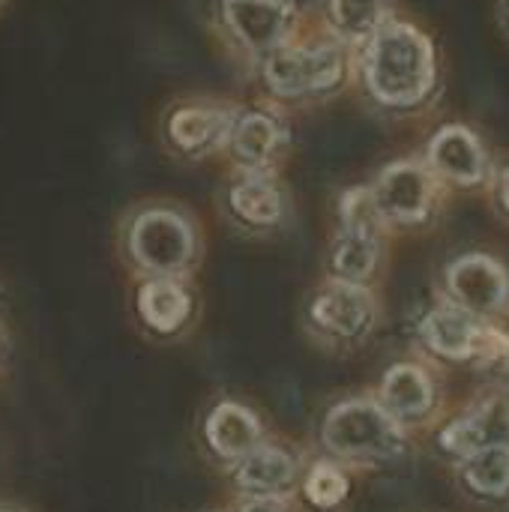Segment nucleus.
<instances>
[{"label":"nucleus","instance_id":"13","mask_svg":"<svg viewBox=\"0 0 509 512\" xmlns=\"http://www.w3.org/2000/svg\"><path fill=\"white\" fill-rule=\"evenodd\" d=\"M132 306L138 321L156 336L183 333L198 315V294L192 279L180 276H144L135 279Z\"/></svg>","mask_w":509,"mask_h":512},{"label":"nucleus","instance_id":"26","mask_svg":"<svg viewBox=\"0 0 509 512\" xmlns=\"http://www.w3.org/2000/svg\"><path fill=\"white\" fill-rule=\"evenodd\" d=\"M501 357L507 360V366H509V333L504 336V345H501Z\"/></svg>","mask_w":509,"mask_h":512},{"label":"nucleus","instance_id":"25","mask_svg":"<svg viewBox=\"0 0 509 512\" xmlns=\"http://www.w3.org/2000/svg\"><path fill=\"white\" fill-rule=\"evenodd\" d=\"M501 198H504V207L509 210V168L504 171V177H501Z\"/></svg>","mask_w":509,"mask_h":512},{"label":"nucleus","instance_id":"4","mask_svg":"<svg viewBox=\"0 0 509 512\" xmlns=\"http://www.w3.org/2000/svg\"><path fill=\"white\" fill-rule=\"evenodd\" d=\"M303 15L300 0H210L207 27L237 75L252 81L264 57L303 24Z\"/></svg>","mask_w":509,"mask_h":512},{"label":"nucleus","instance_id":"14","mask_svg":"<svg viewBox=\"0 0 509 512\" xmlns=\"http://www.w3.org/2000/svg\"><path fill=\"white\" fill-rule=\"evenodd\" d=\"M447 291L471 315H498L509 303V276L492 255H462L447 267Z\"/></svg>","mask_w":509,"mask_h":512},{"label":"nucleus","instance_id":"7","mask_svg":"<svg viewBox=\"0 0 509 512\" xmlns=\"http://www.w3.org/2000/svg\"><path fill=\"white\" fill-rule=\"evenodd\" d=\"M336 225L327 243V276L369 285L381 267L384 258V240H387V222L381 219L369 183L345 186L336 195Z\"/></svg>","mask_w":509,"mask_h":512},{"label":"nucleus","instance_id":"27","mask_svg":"<svg viewBox=\"0 0 509 512\" xmlns=\"http://www.w3.org/2000/svg\"><path fill=\"white\" fill-rule=\"evenodd\" d=\"M9 6H12V0H0V18L6 15V9H9Z\"/></svg>","mask_w":509,"mask_h":512},{"label":"nucleus","instance_id":"10","mask_svg":"<svg viewBox=\"0 0 509 512\" xmlns=\"http://www.w3.org/2000/svg\"><path fill=\"white\" fill-rule=\"evenodd\" d=\"M306 327L336 345H354L363 342L378 321V300L369 291V285H354L342 279H324L306 300L303 309Z\"/></svg>","mask_w":509,"mask_h":512},{"label":"nucleus","instance_id":"2","mask_svg":"<svg viewBox=\"0 0 509 512\" xmlns=\"http://www.w3.org/2000/svg\"><path fill=\"white\" fill-rule=\"evenodd\" d=\"M351 81L354 51L306 9L303 24L264 57L249 84L258 96L294 114L336 99Z\"/></svg>","mask_w":509,"mask_h":512},{"label":"nucleus","instance_id":"11","mask_svg":"<svg viewBox=\"0 0 509 512\" xmlns=\"http://www.w3.org/2000/svg\"><path fill=\"white\" fill-rule=\"evenodd\" d=\"M369 192L387 228H411L429 219L438 180L420 159H393L375 174Z\"/></svg>","mask_w":509,"mask_h":512},{"label":"nucleus","instance_id":"24","mask_svg":"<svg viewBox=\"0 0 509 512\" xmlns=\"http://www.w3.org/2000/svg\"><path fill=\"white\" fill-rule=\"evenodd\" d=\"M243 512H285V510H282V504H276V501H255V504L243 507Z\"/></svg>","mask_w":509,"mask_h":512},{"label":"nucleus","instance_id":"20","mask_svg":"<svg viewBox=\"0 0 509 512\" xmlns=\"http://www.w3.org/2000/svg\"><path fill=\"white\" fill-rule=\"evenodd\" d=\"M237 483L255 495H279L294 483V459L276 447L249 450L237 471Z\"/></svg>","mask_w":509,"mask_h":512},{"label":"nucleus","instance_id":"17","mask_svg":"<svg viewBox=\"0 0 509 512\" xmlns=\"http://www.w3.org/2000/svg\"><path fill=\"white\" fill-rule=\"evenodd\" d=\"M312 15L339 42L357 51L393 18V0H315Z\"/></svg>","mask_w":509,"mask_h":512},{"label":"nucleus","instance_id":"8","mask_svg":"<svg viewBox=\"0 0 509 512\" xmlns=\"http://www.w3.org/2000/svg\"><path fill=\"white\" fill-rule=\"evenodd\" d=\"M294 150V114L264 96H252L237 99L216 162L231 171H285Z\"/></svg>","mask_w":509,"mask_h":512},{"label":"nucleus","instance_id":"15","mask_svg":"<svg viewBox=\"0 0 509 512\" xmlns=\"http://www.w3.org/2000/svg\"><path fill=\"white\" fill-rule=\"evenodd\" d=\"M426 165L435 177L456 183V186H474L486 174V150L468 126L450 123L438 129L426 150Z\"/></svg>","mask_w":509,"mask_h":512},{"label":"nucleus","instance_id":"16","mask_svg":"<svg viewBox=\"0 0 509 512\" xmlns=\"http://www.w3.org/2000/svg\"><path fill=\"white\" fill-rule=\"evenodd\" d=\"M509 447V396H492L441 432V450L468 459L486 447Z\"/></svg>","mask_w":509,"mask_h":512},{"label":"nucleus","instance_id":"23","mask_svg":"<svg viewBox=\"0 0 509 512\" xmlns=\"http://www.w3.org/2000/svg\"><path fill=\"white\" fill-rule=\"evenodd\" d=\"M9 351V294L6 285L0 282V360Z\"/></svg>","mask_w":509,"mask_h":512},{"label":"nucleus","instance_id":"12","mask_svg":"<svg viewBox=\"0 0 509 512\" xmlns=\"http://www.w3.org/2000/svg\"><path fill=\"white\" fill-rule=\"evenodd\" d=\"M420 336L432 354L456 363L477 360V357H501V345H504V336H498L489 324H483L480 315H471L453 300L435 306L423 318Z\"/></svg>","mask_w":509,"mask_h":512},{"label":"nucleus","instance_id":"28","mask_svg":"<svg viewBox=\"0 0 509 512\" xmlns=\"http://www.w3.org/2000/svg\"><path fill=\"white\" fill-rule=\"evenodd\" d=\"M0 512H24V510H18V507H9V504H3V507H0Z\"/></svg>","mask_w":509,"mask_h":512},{"label":"nucleus","instance_id":"9","mask_svg":"<svg viewBox=\"0 0 509 512\" xmlns=\"http://www.w3.org/2000/svg\"><path fill=\"white\" fill-rule=\"evenodd\" d=\"M324 444L354 462H381L402 453L399 423L375 402L351 399L336 405L324 420Z\"/></svg>","mask_w":509,"mask_h":512},{"label":"nucleus","instance_id":"1","mask_svg":"<svg viewBox=\"0 0 509 512\" xmlns=\"http://www.w3.org/2000/svg\"><path fill=\"white\" fill-rule=\"evenodd\" d=\"M114 249L135 279H192L207 252V228L189 201L174 195H141L117 213Z\"/></svg>","mask_w":509,"mask_h":512},{"label":"nucleus","instance_id":"21","mask_svg":"<svg viewBox=\"0 0 509 512\" xmlns=\"http://www.w3.org/2000/svg\"><path fill=\"white\" fill-rule=\"evenodd\" d=\"M462 483L480 498H504L509 492V447H486L462 459Z\"/></svg>","mask_w":509,"mask_h":512},{"label":"nucleus","instance_id":"5","mask_svg":"<svg viewBox=\"0 0 509 512\" xmlns=\"http://www.w3.org/2000/svg\"><path fill=\"white\" fill-rule=\"evenodd\" d=\"M213 210L237 237L267 243L294 225L297 195L285 171L222 168L213 189Z\"/></svg>","mask_w":509,"mask_h":512},{"label":"nucleus","instance_id":"18","mask_svg":"<svg viewBox=\"0 0 509 512\" xmlns=\"http://www.w3.org/2000/svg\"><path fill=\"white\" fill-rule=\"evenodd\" d=\"M432 402H435V387L420 366L399 363L384 375L381 408L393 420H420L432 411Z\"/></svg>","mask_w":509,"mask_h":512},{"label":"nucleus","instance_id":"19","mask_svg":"<svg viewBox=\"0 0 509 512\" xmlns=\"http://www.w3.org/2000/svg\"><path fill=\"white\" fill-rule=\"evenodd\" d=\"M258 435H261L258 420L234 402L219 405L207 420V441L225 459H237V456H246L249 450H255Z\"/></svg>","mask_w":509,"mask_h":512},{"label":"nucleus","instance_id":"22","mask_svg":"<svg viewBox=\"0 0 509 512\" xmlns=\"http://www.w3.org/2000/svg\"><path fill=\"white\" fill-rule=\"evenodd\" d=\"M306 495L315 507H336L348 495V477L333 465H315L306 480Z\"/></svg>","mask_w":509,"mask_h":512},{"label":"nucleus","instance_id":"3","mask_svg":"<svg viewBox=\"0 0 509 512\" xmlns=\"http://www.w3.org/2000/svg\"><path fill=\"white\" fill-rule=\"evenodd\" d=\"M354 78L378 111H414L432 96L438 81L435 45L417 24L393 15L354 51Z\"/></svg>","mask_w":509,"mask_h":512},{"label":"nucleus","instance_id":"6","mask_svg":"<svg viewBox=\"0 0 509 512\" xmlns=\"http://www.w3.org/2000/svg\"><path fill=\"white\" fill-rule=\"evenodd\" d=\"M237 96L213 90H183L162 102L153 120L156 147L180 168H198L216 162L225 144V132Z\"/></svg>","mask_w":509,"mask_h":512}]
</instances>
